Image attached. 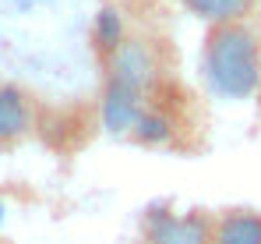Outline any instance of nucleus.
<instances>
[{"label":"nucleus","mask_w":261,"mask_h":244,"mask_svg":"<svg viewBox=\"0 0 261 244\" xmlns=\"http://www.w3.org/2000/svg\"><path fill=\"white\" fill-rule=\"evenodd\" d=\"M205 78L222 99H251L261 88V42L247 21L212 25L205 36Z\"/></svg>","instance_id":"nucleus-1"},{"label":"nucleus","mask_w":261,"mask_h":244,"mask_svg":"<svg viewBox=\"0 0 261 244\" xmlns=\"http://www.w3.org/2000/svg\"><path fill=\"white\" fill-rule=\"evenodd\" d=\"M102 68H106V78L110 81H120V85L138 88V92L148 96L159 85V78H163V53H159L155 42L145 39V36H127V42L113 57L102 60Z\"/></svg>","instance_id":"nucleus-2"},{"label":"nucleus","mask_w":261,"mask_h":244,"mask_svg":"<svg viewBox=\"0 0 261 244\" xmlns=\"http://www.w3.org/2000/svg\"><path fill=\"white\" fill-rule=\"evenodd\" d=\"M141 244H212V216L201 209L191 212L148 209Z\"/></svg>","instance_id":"nucleus-3"},{"label":"nucleus","mask_w":261,"mask_h":244,"mask_svg":"<svg viewBox=\"0 0 261 244\" xmlns=\"http://www.w3.org/2000/svg\"><path fill=\"white\" fill-rule=\"evenodd\" d=\"M148 110V96L127 88L120 81H102V103H99V117L106 135H117V138H130L134 124L141 121V114Z\"/></svg>","instance_id":"nucleus-4"},{"label":"nucleus","mask_w":261,"mask_h":244,"mask_svg":"<svg viewBox=\"0 0 261 244\" xmlns=\"http://www.w3.org/2000/svg\"><path fill=\"white\" fill-rule=\"evenodd\" d=\"M212 244H261V212L237 205L212 216Z\"/></svg>","instance_id":"nucleus-5"},{"label":"nucleus","mask_w":261,"mask_h":244,"mask_svg":"<svg viewBox=\"0 0 261 244\" xmlns=\"http://www.w3.org/2000/svg\"><path fill=\"white\" fill-rule=\"evenodd\" d=\"M29 127H32V106L25 92L14 85H0V145L25 138Z\"/></svg>","instance_id":"nucleus-6"},{"label":"nucleus","mask_w":261,"mask_h":244,"mask_svg":"<svg viewBox=\"0 0 261 244\" xmlns=\"http://www.w3.org/2000/svg\"><path fill=\"white\" fill-rule=\"evenodd\" d=\"M173 138H176V117L166 114L163 106H152V103H148V110L141 114V121L134 124V131H130V142H138L145 149H163Z\"/></svg>","instance_id":"nucleus-7"},{"label":"nucleus","mask_w":261,"mask_h":244,"mask_svg":"<svg viewBox=\"0 0 261 244\" xmlns=\"http://www.w3.org/2000/svg\"><path fill=\"white\" fill-rule=\"evenodd\" d=\"M92 42H95V50H99L102 60L113 57L127 42V21H124V11L120 7H113V4L99 7V14L92 21Z\"/></svg>","instance_id":"nucleus-8"},{"label":"nucleus","mask_w":261,"mask_h":244,"mask_svg":"<svg viewBox=\"0 0 261 244\" xmlns=\"http://www.w3.org/2000/svg\"><path fill=\"white\" fill-rule=\"evenodd\" d=\"M180 4L191 14L205 18L208 25H226V21H244L254 0H180Z\"/></svg>","instance_id":"nucleus-9"},{"label":"nucleus","mask_w":261,"mask_h":244,"mask_svg":"<svg viewBox=\"0 0 261 244\" xmlns=\"http://www.w3.org/2000/svg\"><path fill=\"white\" fill-rule=\"evenodd\" d=\"M0 219H4V205H0Z\"/></svg>","instance_id":"nucleus-10"},{"label":"nucleus","mask_w":261,"mask_h":244,"mask_svg":"<svg viewBox=\"0 0 261 244\" xmlns=\"http://www.w3.org/2000/svg\"><path fill=\"white\" fill-rule=\"evenodd\" d=\"M258 103H261V88H258Z\"/></svg>","instance_id":"nucleus-11"}]
</instances>
